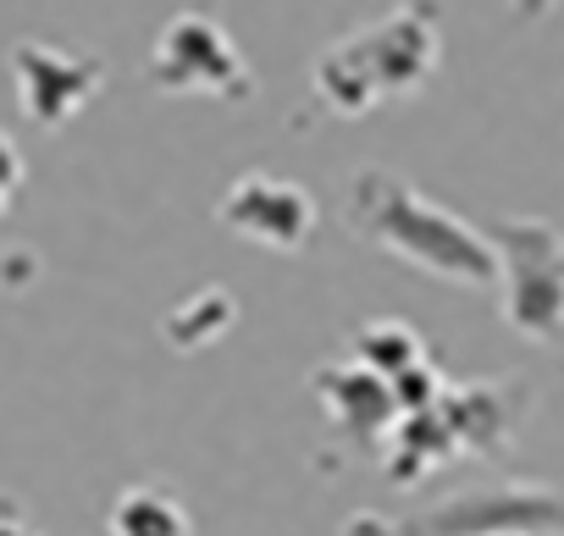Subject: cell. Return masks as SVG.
Returning a JSON list of instances; mask_svg holds the SVG:
<instances>
[{"label": "cell", "mask_w": 564, "mask_h": 536, "mask_svg": "<svg viewBox=\"0 0 564 536\" xmlns=\"http://www.w3.org/2000/svg\"><path fill=\"white\" fill-rule=\"evenodd\" d=\"M349 227L377 243L382 254L415 265V272L454 283V288H492V249L481 227L454 216L448 205L426 199L415 183L366 166L349 183Z\"/></svg>", "instance_id": "obj_1"}, {"label": "cell", "mask_w": 564, "mask_h": 536, "mask_svg": "<svg viewBox=\"0 0 564 536\" xmlns=\"http://www.w3.org/2000/svg\"><path fill=\"white\" fill-rule=\"evenodd\" d=\"M437 7L432 0H399L377 23L327 45L311 67L316 106L333 117H366L382 100H410L437 73Z\"/></svg>", "instance_id": "obj_2"}, {"label": "cell", "mask_w": 564, "mask_h": 536, "mask_svg": "<svg viewBox=\"0 0 564 536\" xmlns=\"http://www.w3.org/2000/svg\"><path fill=\"white\" fill-rule=\"evenodd\" d=\"M487 249H492V288L503 294V321L553 349L558 327H564V243L558 227L542 216H520V221H492L481 227Z\"/></svg>", "instance_id": "obj_3"}, {"label": "cell", "mask_w": 564, "mask_h": 536, "mask_svg": "<svg viewBox=\"0 0 564 536\" xmlns=\"http://www.w3.org/2000/svg\"><path fill=\"white\" fill-rule=\"evenodd\" d=\"M150 84L161 95H205L221 106H243L254 95V73L221 18L177 12L150 45Z\"/></svg>", "instance_id": "obj_4"}, {"label": "cell", "mask_w": 564, "mask_h": 536, "mask_svg": "<svg viewBox=\"0 0 564 536\" xmlns=\"http://www.w3.org/2000/svg\"><path fill=\"white\" fill-rule=\"evenodd\" d=\"M12 84H18V106L34 128L56 133L67 128L78 111H89V100L106 89V62L89 51H62L45 40H23L12 45Z\"/></svg>", "instance_id": "obj_5"}, {"label": "cell", "mask_w": 564, "mask_h": 536, "mask_svg": "<svg viewBox=\"0 0 564 536\" xmlns=\"http://www.w3.org/2000/svg\"><path fill=\"white\" fill-rule=\"evenodd\" d=\"M216 221L243 238V243H260L271 254H300L316 232V199L305 183H289L276 172H243L221 205H216Z\"/></svg>", "instance_id": "obj_6"}, {"label": "cell", "mask_w": 564, "mask_h": 536, "mask_svg": "<svg viewBox=\"0 0 564 536\" xmlns=\"http://www.w3.org/2000/svg\"><path fill=\"white\" fill-rule=\"evenodd\" d=\"M492 530H558V497L547 486L536 492H481V497H448L432 514H415L404 525H388L382 536H492Z\"/></svg>", "instance_id": "obj_7"}, {"label": "cell", "mask_w": 564, "mask_h": 536, "mask_svg": "<svg viewBox=\"0 0 564 536\" xmlns=\"http://www.w3.org/2000/svg\"><path fill=\"white\" fill-rule=\"evenodd\" d=\"M311 387H316V398L327 404V415L344 426V431H355V437H388V426L399 420V404H393V393H388V382L377 376V371H366V365H322L316 376H311Z\"/></svg>", "instance_id": "obj_8"}, {"label": "cell", "mask_w": 564, "mask_h": 536, "mask_svg": "<svg viewBox=\"0 0 564 536\" xmlns=\"http://www.w3.org/2000/svg\"><path fill=\"white\" fill-rule=\"evenodd\" d=\"M106 530L111 536H194V519H188V508L172 486L139 481V486L117 492Z\"/></svg>", "instance_id": "obj_9"}, {"label": "cell", "mask_w": 564, "mask_h": 536, "mask_svg": "<svg viewBox=\"0 0 564 536\" xmlns=\"http://www.w3.org/2000/svg\"><path fill=\"white\" fill-rule=\"evenodd\" d=\"M232 321H238L232 294H227V288H199V294H188L183 305H172V310H166L161 338H166L177 354H194V349L221 343V338L232 332Z\"/></svg>", "instance_id": "obj_10"}, {"label": "cell", "mask_w": 564, "mask_h": 536, "mask_svg": "<svg viewBox=\"0 0 564 536\" xmlns=\"http://www.w3.org/2000/svg\"><path fill=\"white\" fill-rule=\"evenodd\" d=\"M421 360H426V349H421V338H415L410 321H366L355 332V365L377 371L382 382H393L399 371H410Z\"/></svg>", "instance_id": "obj_11"}, {"label": "cell", "mask_w": 564, "mask_h": 536, "mask_svg": "<svg viewBox=\"0 0 564 536\" xmlns=\"http://www.w3.org/2000/svg\"><path fill=\"white\" fill-rule=\"evenodd\" d=\"M23 177H29V166H23V150L12 144V133H0V216H7V205L18 199Z\"/></svg>", "instance_id": "obj_12"}, {"label": "cell", "mask_w": 564, "mask_h": 536, "mask_svg": "<svg viewBox=\"0 0 564 536\" xmlns=\"http://www.w3.org/2000/svg\"><path fill=\"white\" fill-rule=\"evenodd\" d=\"M558 0H509V18L514 23H547Z\"/></svg>", "instance_id": "obj_13"}, {"label": "cell", "mask_w": 564, "mask_h": 536, "mask_svg": "<svg viewBox=\"0 0 564 536\" xmlns=\"http://www.w3.org/2000/svg\"><path fill=\"white\" fill-rule=\"evenodd\" d=\"M0 536H45L29 514H18L12 503H0Z\"/></svg>", "instance_id": "obj_14"}, {"label": "cell", "mask_w": 564, "mask_h": 536, "mask_svg": "<svg viewBox=\"0 0 564 536\" xmlns=\"http://www.w3.org/2000/svg\"><path fill=\"white\" fill-rule=\"evenodd\" d=\"M492 536H531V530H492Z\"/></svg>", "instance_id": "obj_15"}]
</instances>
